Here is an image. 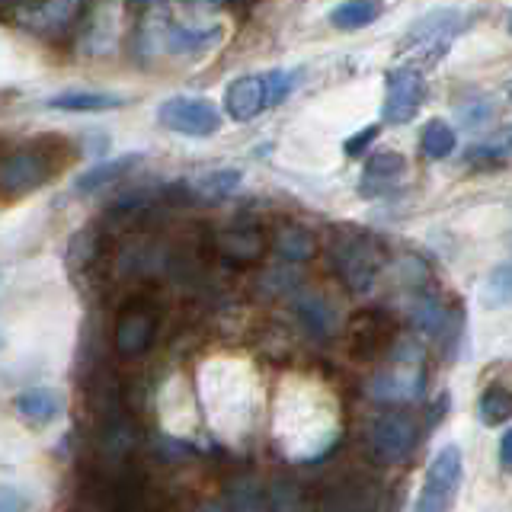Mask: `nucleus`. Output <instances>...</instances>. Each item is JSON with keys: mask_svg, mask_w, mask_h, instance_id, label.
Listing matches in <instances>:
<instances>
[{"mask_svg": "<svg viewBox=\"0 0 512 512\" xmlns=\"http://www.w3.org/2000/svg\"><path fill=\"white\" fill-rule=\"evenodd\" d=\"M314 512H375V490L362 480H340L320 496Z\"/></svg>", "mask_w": 512, "mask_h": 512, "instance_id": "obj_12", "label": "nucleus"}, {"mask_svg": "<svg viewBox=\"0 0 512 512\" xmlns=\"http://www.w3.org/2000/svg\"><path fill=\"white\" fill-rule=\"evenodd\" d=\"M157 122L176 135L208 138L221 128V112L208 100H196V96H170L167 103H160Z\"/></svg>", "mask_w": 512, "mask_h": 512, "instance_id": "obj_5", "label": "nucleus"}, {"mask_svg": "<svg viewBox=\"0 0 512 512\" xmlns=\"http://www.w3.org/2000/svg\"><path fill=\"white\" fill-rule=\"evenodd\" d=\"M279 253L285 256V260H308V256L314 253V240L304 234L301 228H285L279 234Z\"/></svg>", "mask_w": 512, "mask_h": 512, "instance_id": "obj_26", "label": "nucleus"}, {"mask_svg": "<svg viewBox=\"0 0 512 512\" xmlns=\"http://www.w3.org/2000/svg\"><path fill=\"white\" fill-rule=\"evenodd\" d=\"M221 39V32H192L183 26H164V32H154V42L170 55H199L205 48H212Z\"/></svg>", "mask_w": 512, "mask_h": 512, "instance_id": "obj_14", "label": "nucleus"}, {"mask_svg": "<svg viewBox=\"0 0 512 512\" xmlns=\"http://www.w3.org/2000/svg\"><path fill=\"white\" fill-rule=\"evenodd\" d=\"M58 410H61V400L55 391H48V388H29L16 397V413H20L29 426L52 423L58 416Z\"/></svg>", "mask_w": 512, "mask_h": 512, "instance_id": "obj_16", "label": "nucleus"}, {"mask_svg": "<svg viewBox=\"0 0 512 512\" xmlns=\"http://www.w3.org/2000/svg\"><path fill=\"white\" fill-rule=\"evenodd\" d=\"M388 327L391 324H384V317L375 311L352 320V349H356V356H375V349L388 343Z\"/></svg>", "mask_w": 512, "mask_h": 512, "instance_id": "obj_17", "label": "nucleus"}, {"mask_svg": "<svg viewBox=\"0 0 512 512\" xmlns=\"http://www.w3.org/2000/svg\"><path fill=\"white\" fill-rule=\"evenodd\" d=\"M384 84H388V90H384V106H381L384 125H407L426 103L423 74L413 68H397L388 74Z\"/></svg>", "mask_w": 512, "mask_h": 512, "instance_id": "obj_8", "label": "nucleus"}, {"mask_svg": "<svg viewBox=\"0 0 512 512\" xmlns=\"http://www.w3.org/2000/svg\"><path fill=\"white\" fill-rule=\"evenodd\" d=\"M266 77V87H269V100L272 106L282 103L288 93L298 87V74L295 71H272V74H263Z\"/></svg>", "mask_w": 512, "mask_h": 512, "instance_id": "obj_27", "label": "nucleus"}, {"mask_svg": "<svg viewBox=\"0 0 512 512\" xmlns=\"http://www.w3.org/2000/svg\"><path fill=\"white\" fill-rule=\"evenodd\" d=\"M381 16V0H349V4L343 7H336L330 13V23L336 29H365V26H372L375 20Z\"/></svg>", "mask_w": 512, "mask_h": 512, "instance_id": "obj_19", "label": "nucleus"}, {"mask_svg": "<svg viewBox=\"0 0 512 512\" xmlns=\"http://www.w3.org/2000/svg\"><path fill=\"white\" fill-rule=\"evenodd\" d=\"M458 487H461V452L455 445H448L432 458L413 512H452Z\"/></svg>", "mask_w": 512, "mask_h": 512, "instance_id": "obj_2", "label": "nucleus"}, {"mask_svg": "<svg viewBox=\"0 0 512 512\" xmlns=\"http://www.w3.org/2000/svg\"><path fill=\"white\" fill-rule=\"evenodd\" d=\"M333 263L340 269V279L346 282L349 292H368L375 285L378 266H381V250L368 237L349 234L340 244H333Z\"/></svg>", "mask_w": 512, "mask_h": 512, "instance_id": "obj_4", "label": "nucleus"}, {"mask_svg": "<svg viewBox=\"0 0 512 512\" xmlns=\"http://www.w3.org/2000/svg\"><path fill=\"white\" fill-rule=\"evenodd\" d=\"M55 173L52 154L42 148H23L0 160V196H26V192L39 189Z\"/></svg>", "mask_w": 512, "mask_h": 512, "instance_id": "obj_6", "label": "nucleus"}, {"mask_svg": "<svg viewBox=\"0 0 512 512\" xmlns=\"http://www.w3.org/2000/svg\"><path fill=\"white\" fill-rule=\"evenodd\" d=\"M420 148L429 160H445L448 154H452L458 148V135H455V128L442 122V119H432L426 122L423 128V135H420Z\"/></svg>", "mask_w": 512, "mask_h": 512, "instance_id": "obj_21", "label": "nucleus"}, {"mask_svg": "<svg viewBox=\"0 0 512 512\" xmlns=\"http://www.w3.org/2000/svg\"><path fill=\"white\" fill-rule=\"evenodd\" d=\"M272 106L266 77H240L224 90V109L234 122H250Z\"/></svg>", "mask_w": 512, "mask_h": 512, "instance_id": "obj_10", "label": "nucleus"}, {"mask_svg": "<svg viewBox=\"0 0 512 512\" xmlns=\"http://www.w3.org/2000/svg\"><path fill=\"white\" fill-rule=\"evenodd\" d=\"M509 445H512V436L506 432V436L500 439V464H503V471H509Z\"/></svg>", "mask_w": 512, "mask_h": 512, "instance_id": "obj_33", "label": "nucleus"}, {"mask_svg": "<svg viewBox=\"0 0 512 512\" xmlns=\"http://www.w3.org/2000/svg\"><path fill=\"white\" fill-rule=\"evenodd\" d=\"M228 512H276L269 503V493L253 477L237 480L228 496Z\"/></svg>", "mask_w": 512, "mask_h": 512, "instance_id": "obj_20", "label": "nucleus"}, {"mask_svg": "<svg viewBox=\"0 0 512 512\" xmlns=\"http://www.w3.org/2000/svg\"><path fill=\"white\" fill-rule=\"evenodd\" d=\"M461 29H464L461 10H452V7L432 10L423 20H416L407 36L400 39V52H426L429 61H436L448 52V42H452Z\"/></svg>", "mask_w": 512, "mask_h": 512, "instance_id": "obj_3", "label": "nucleus"}, {"mask_svg": "<svg viewBox=\"0 0 512 512\" xmlns=\"http://www.w3.org/2000/svg\"><path fill=\"white\" fill-rule=\"evenodd\" d=\"M423 381H426V365H423V349L416 343H400L391 352V365L372 381V394L378 400H413L423 394Z\"/></svg>", "mask_w": 512, "mask_h": 512, "instance_id": "obj_1", "label": "nucleus"}, {"mask_svg": "<svg viewBox=\"0 0 512 512\" xmlns=\"http://www.w3.org/2000/svg\"><path fill=\"white\" fill-rule=\"evenodd\" d=\"M477 413H480V423H487V426H500L509 420V413H512V400H509V391L503 388H490L484 391V397H480V404H477Z\"/></svg>", "mask_w": 512, "mask_h": 512, "instance_id": "obj_23", "label": "nucleus"}, {"mask_svg": "<svg viewBox=\"0 0 512 512\" xmlns=\"http://www.w3.org/2000/svg\"><path fill=\"white\" fill-rule=\"evenodd\" d=\"M407 170V160L400 157V154H394V151H381V154H372L368 157V164H365V192L372 189L375 183H381V186H388L391 180H397L400 173Z\"/></svg>", "mask_w": 512, "mask_h": 512, "instance_id": "obj_22", "label": "nucleus"}, {"mask_svg": "<svg viewBox=\"0 0 512 512\" xmlns=\"http://www.w3.org/2000/svg\"><path fill=\"white\" fill-rule=\"evenodd\" d=\"M96 250H100V237H96L93 228L74 234L71 247H68V266L71 269H87L96 260Z\"/></svg>", "mask_w": 512, "mask_h": 512, "instance_id": "obj_24", "label": "nucleus"}, {"mask_svg": "<svg viewBox=\"0 0 512 512\" xmlns=\"http://www.w3.org/2000/svg\"><path fill=\"white\" fill-rule=\"evenodd\" d=\"M301 317L308 320V327L314 333H327L330 327V314H327V304L320 298H304L301 301Z\"/></svg>", "mask_w": 512, "mask_h": 512, "instance_id": "obj_28", "label": "nucleus"}, {"mask_svg": "<svg viewBox=\"0 0 512 512\" xmlns=\"http://www.w3.org/2000/svg\"><path fill=\"white\" fill-rule=\"evenodd\" d=\"M416 420L404 410H391V413H381L378 420L372 423V432H368V445H372L375 458L397 464L404 461L413 448H416Z\"/></svg>", "mask_w": 512, "mask_h": 512, "instance_id": "obj_7", "label": "nucleus"}, {"mask_svg": "<svg viewBox=\"0 0 512 512\" xmlns=\"http://www.w3.org/2000/svg\"><path fill=\"white\" fill-rule=\"evenodd\" d=\"M215 247H218V253L224 256L228 263H237V266H250V263H256L263 256V250H266V237H263V231L260 228H228V231H221L218 237H215Z\"/></svg>", "mask_w": 512, "mask_h": 512, "instance_id": "obj_11", "label": "nucleus"}, {"mask_svg": "<svg viewBox=\"0 0 512 512\" xmlns=\"http://www.w3.org/2000/svg\"><path fill=\"white\" fill-rule=\"evenodd\" d=\"M0 512H26V496L13 487H0Z\"/></svg>", "mask_w": 512, "mask_h": 512, "instance_id": "obj_31", "label": "nucleus"}, {"mask_svg": "<svg viewBox=\"0 0 512 512\" xmlns=\"http://www.w3.org/2000/svg\"><path fill=\"white\" fill-rule=\"evenodd\" d=\"M378 138V128L372 125V128H365V132H356V135H352V138H346V144H343V148H346V154L349 157H359L365 148H368V144H372Z\"/></svg>", "mask_w": 512, "mask_h": 512, "instance_id": "obj_30", "label": "nucleus"}, {"mask_svg": "<svg viewBox=\"0 0 512 512\" xmlns=\"http://www.w3.org/2000/svg\"><path fill=\"white\" fill-rule=\"evenodd\" d=\"M138 154H125V157H116V160H109V164H96L93 170L87 173H80V180H77V192H84V196H90V192L96 189H103L106 183H116L122 173H128L135 164H138Z\"/></svg>", "mask_w": 512, "mask_h": 512, "instance_id": "obj_18", "label": "nucleus"}, {"mask_svg": "<svg viewBox=\"0 0 512 512\" xmlns=\"http://www.w3.org/2000/svg\"><path fill=\"white\" fill-rule=\"evenodd\" d=\"M506 160V144H477L474 154H468V164H477L484 170L500 167Z\"/></svg>", "mask_w": 512, "mask_h": 512, "instance_id": "obj_29", "label": "nucleus"}, {"mask_svg": "<svg viewBox=\"0 0 512 512\" xmlns=\"http://www.w3.org/2000/svg\"><path fill=\"white\" fill-rule=\"evenodd\" d=\"M80 10H84V0H42L39 7L26 10V26L45 36H58L77 20Z\"/></svg>", "mask_w": 512, "mask_h": 512, "instance_id": "obj_13", "label": "nucleus"}, {"mask_svg": "<svg viewBox=\"0 0 512 512\" xmlns=\"http://www.w3.org/2000/svg\"><path fill=\"white\" fill-rule=\"evenodd\" d=\"M490 288H496V292H500V304L509 301V266L506 263L490 276Z\"/></svg>", "mask_w": 512, "mask_h": 512, "instance_id": "obj_32", "label": "nucleus"}, {"mask_svg": "<svg viewBox=\"0 0 512 512\" xmlns=\"http://www.w3.org/2000/svg\"><path fill=\"white\" fill-rule=\"evenodd\" d=\"M48 106L61 112H106L125 106V96L116 93H96V90H68L58 96H48Z\"/></svg>", "mask_w": 512, "mask_h": 512, "instance_id": "obj_15", "label": "nucleus"}, {"mask_svg": "<svg viewBox=\"0 0 512 512\" xmlns=\"http://www.w3.org/2000/svg\"><path fill=\"white\" fill-rule=\"evenodd\" d=\"M157 317L144 304H128L116 320V349L119 356H141L154 343Z\"/></svg>", "mask_w": 512, "mask_h": 512, "instance_id": "obj_9", "label": "nucleus"}, {"mask_svg": "<svg viewBox=\"0 0 512 512\" xmlns=\"http://www.w3.org/2000/svg\"><path fill=\"white\" fill-rule=\"evenodd\" d=\"M240 170H215V173H208V176H202L199 180V192L202 196H208V199H224V196H231V192L240 186Z\"/></svg>", "mask_w": 512, "mask_h": 512, "instance_id": "obj_25", "label": "nucleus"}]
</instances>
